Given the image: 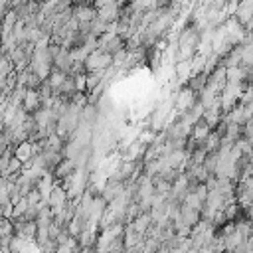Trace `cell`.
<instances>
[{"instance_id": "1", "label": "cell", "mask_w": 253, "mask_h": 253, "mask_svg": "<svg viewBox=\"0 0 253 253\" xmlns=\"http://www.w3.org/2000/svg\"><path fill=\"white\" fill-rule=\"evenodd\" d=\"M245 87H247L245 83H225V87L219 93V105H221L223 113H229L233 107L239 105Z\"/></svg>"}, {"instance_id": "2", "label": "cell", "mask_w": 253, "mask_h": 253, "mask_svg": "<svg viewBox=\"0 0 253 253\" xmlns=\"http://www.w3.org/2000/svg\"><path fill=\"white\" fill-rule=\"evenodd\" d=\"M172 103H174V111L178 115L188 113L196 103H198V93L190 87V85H182L174 95H172Z\"/></svg>"}, {"instance_id": "3", "label": "cell", "mask_w": 253, "mask_h": 253, "mask_svg": "<svg viewBox=\"0 0 253 253\" xmlns=\"http://www.w3.org/2000/svg\"><path fill=\"white\" fill-rule=\"evenodd\" d=\"M113 67V53H107L103 49H93L85 59V71H107Z\"/></svg>"}, {"instance_id": "4", "label": "cell", "mask_w": 253, "mask_h": 253, "mask_svg": "<svg viewBox=\"0 0 253 253\" xmlns=\"http://www.w3.org/2000/svg\"><path fill=\"white\" fill-rule=\"evenodd\" d=\"M119 16H121V0H113L111 4L97 8V18H99V20H103L105 24L117 22V20H119Z\"/></svg>"}, {"instance_id": "5", "label": "cell", "mask_w": 253, "mask_h": 253, "mask_svg": "<svg viewBox=\"0 0 253 253\" xmlns=\"http://www.w3.org/2000/svg\"><path fill=\"white\" fill-rule=\"evenodd\" d=\"M243 28H247L253 20V0H239V6H237V12L233 16Z\"/></svg>"}, {"instance_id": "6", "label": "cell", "mask_w": 253, "mask_h": 253, "mask_svg": "<svg viewBox=\"0 0 253 253\" xmlns=\"http://www.w3.org/2000/svg\"><path fill=\"white\" fill-rule=\"evenodd\" d=\"M174 75H176V79H178L182 85H186V83L190 81V77L194 75L192 57H190V59H182V61H176V63H174Z\"/></svg>"}, {"instance_id": "7", "label": "cell", "mask_w": 253, "mask_h": 253, "mask_svg": "<svg viewBox=\"0 0 253 253\" xmlns=\"http://www.w3.org/2000/svg\"><path fill=\"white\" fill-rule=\"evenodd\" d=\"M42 95H40V91L38 89H26V93H24V99H22V107L30 113V115H34L40 107H42Z\"/></svg>"}, {"instance_id": "8", "label": "cell", "mask_w": 253, "mask_h": 253, "mask_svg": "<svg viewBox=\"0 0 253 253\" xmlns=\"http://www.w3.org/2000/svg\"><path fill=\"white\" fill-rule=\"evenodd\" d=\"M210 126H208V123L204 121V119H200L194 126H192V132H190V140L194 142V144H204V140L208 138V134H210Z\"/></svg>"}, {"instance_id": "9", "label": "cell", "mask_w": 253, "mask_h": 253, "mask_svg": "<svg viewBox=\"0 0 253 253\" xmlns=\"http://www.w3.org/2000/svg\"><path fill=\"white\" fill-rule=\"evenodd\" d=\"M180 219L186 223V225H190V227H194L200 219H202V211L200 210H196V208H190V206H186V204H180Z\"/></svg>"}, {"instance_id": "10", "label": "cell", "mask_w": 253, "mask_h": 253, "mask_svg": "<svg viewBox=\"0 0 253 253\" xmlns=\"http://www.w3.org/2000/svg\"><path fill=\"white\" fill-rule=\"evenodd\" d=\"M75 168H77V166H75V160H71V158H63V160L57 164V168L53 170V176H55L57 182H63Z\"/></svg>"}, {"instance_id": "11", "label": "cell", "mask_w": 253, "mask_h": 253, "mask_svg": "<svg viewBox=\"0 0 253 253\" xmlns=\"http://www.w3.org/2000/svg\"><path fill=\"white\" fill-rule=\"evenodd\" d=\"M245 239H247V237H243V235L237 231V227H235V229H233L229 235H225V237H223L225 251H235V249H237V247H239V245H241Z\"/></svg>"}, {"instance_id": "12", "label": "cell", "mask_w": 253, "mask_h": 253, "mask_svg": "<svg viewBox=\"0 0 253 253\" xmlns=\"http://www.w3.org/2000/svg\"><path fill=\"white\" fill-rule=\"evenodd\" d=\"M225 79L227 83H245V67H225Z\"/></svg>"}, {"instance_id": "13", "label": "cell", "mask_w": 253, "mask_h": 253, "mask_svg": "<svg viewBox=\"0 0 253 253\" xmlns=\"http://www.w3.org/2000/svg\"><path fill=\"white\" fill-rule=\"evenodd\" d=\"M204 146H206L208 152H217L219 146H221V134L215 128H211L210 134H208V138L204 140Z\"/></svg>"}, {"instance_id": "14", "label": "cell", "mask_w": 253, "mask_h": 253, "mask_svg": "<svg viewBox=\"0 0 253 253\" xmlns=\"http://www.w3.org/2000/svg\"><path fill=\"white\" fill-rule=\"evenodd\" d=\"M182 204H186V206L196 208V210H200V211H202V208H204V204H206V202H204V200H202V198L192 190V192H188V194H186V198H184V202H182Z\"/></svg>"}, {"instance_id": "15", "label": "cell", "mask_w": 253, "mask_h": 253, "mask_svg": "<svg viewBox=\"0 0 253 253\" xmlns=\"http://www.w3.org/2000/svg\"><path fill=\"white\" fill-rule=\"evenodd\" d=\"M28 208H30V202H28V198L26 196H22L20 200H16L14 202V219H18V217H22L26 211H28Z\"/></svg>"}, {"instance_id": "16", "label": "cell", "mask_w": 253, "mask_h": 253, "mask_svg": "<svg viewBox=\"0 0 253 253\" xmlns=\"http://www.w3.org/2000/svg\"><path fill=\"white\" fill-rule=\"evenodd\" d=\"M73 4H95V0H71Z\"/></svg>"}, {"instance_id": "17", "label": "cell", "mask_w": 253, "mask_h": 253, "mask_svg": "<svg viewBox=\"0 0 253 253\" xmlns=\"http://www.w3.org/2000/svg\"><path fill=\"white\" fill-rule=\"evenodd\" d=\"M0 45H2V36H0Z\"/></svg>"}, {"instance_id": "18", "label": "cell", "mask_w": 253, "mask_h": 253, "mask_svg": "<svg viewBox=\"0 0 253 253\" xmlns=\"http://www.w3.org/2000/svg\"><path fill=\"white\" fill-rule=\"evenodd\" d=\"M134 253H144V251H134Z\"/></svg>"}, {"instance_id": "19", "label": "cell", "mask_w": 253, "mask_h": 253, "mask_svg": "<svg viewBox=\"0 0 253 253\" xmlns=\"http://www.w3.org/2000/svg\"><path fill=\"white\" fill-rule=\"evenodd\" d=\"M249 237H251V239H253V231H251V235H249Z\"/></svg>"}, {"instance_id": "20", "label": "cell", "mask_w": 253, "mask_h": 253, "mask_svg": "<svg viewBox=\"0 0 253 253\" xmlns=\"http://www.w3.org/2000/svg\"><path fill=\"white\" fill-rule=\"evenodd\" d=\"M0 95H2V89H0Z\"/></svg>"}]
</instances>
